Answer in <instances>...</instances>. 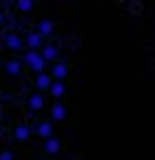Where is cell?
<instances>
[{
	"label": "cell",
	"mask_w": 155,
	"mask_h": 160,
	"mask_svg": "<svg viewBox=\"0 0 155 160\" xmlns=\"http://www.w3.org/2000/svg\"><path fill=\"white\" fill-rule=\"evenodd\" d=\"M37 32L44 37V40H47V37L54 32V22H52V20H39V22H37Z\"/></svg>",
	"instance_id": "9c48e42d"
},
{
	"label": "cell",
	"mask_w": 155,
	"mask_h": 160,
	"mask_svg": "<svg viewBox=\"0 0 155 160\" xmlns=\"http://www.w3.org/2000/svg\"><path fill=\"white\" fill-rule=\"evenodd\" d=\"M49 94H52V96L59 101L64 94H67V86H64V81H52V86H49Z\"/></svg>",
	"instance_id": "7c38bea8"
},
{
	"label": "cell",
	"mask_w": 155,
	"mask_h": 160,
	"mask_svg": "<svg viewBox=\"0 0 155 160\" xmlns=\"http://www.w3.org/2000/svg\"><path fill=\"white\" fill-rule=\"evenodd\" d=\"M35 133H37L39 138H52L54 136V121H42L35 126Z\"/></svg>",
	"instance_id": "8992f818"
},
{
	"label": "cell",
	"mask_w": 155,
	"mask_h": 160,
	"mask_svg": "<svg viewBox=\"0 0 155 160\" xmlns=\"http://www.w3.org/2000/svg\"><path fill=\"white\" fill-rule=\"evenodd\" d=\"M27 106H30V111H39V108H44V96L42 94H32L30 96V101H27Z\"/></svg>",
	"instance_id": "8fae6325"
},
{
	"label": "cell",
	"mask_w": 155,
	"mask_h": 160,
	"mask_svg": "<svg viewBox=\"0 0 155 160\" xmlns=\"http://www.w3.org/2000/svg\"><path fill=\"white\" fill-rule=\"evenodd\" d=\"M59 148H62V143H59L54 136H52V138H44V150H47L49 155H57V153H59Z\"/></svg>",
	"instance_id": "4fadbf2b"
},
{
	"label": "cell",
	"mask_w": 155,
	"mask_h": 160,
	"mask_svg": "<svg viewBox=\"0 0 155 160\" xmlns=\"http://www.w3.org/2000/svg\"><path fill=\"white\" fill-rule=\"evenodd\" d=\"M39 52H42V57H44L47 64H54V62L59 59V44H54V42H47Z\"/></svg>",
	"instance_id": "277c9868"
},
{
	"label": "cell",
	"mask_w": 155,
	"mask_h": 160,
	"mask_svg": "<svg viewBox=\"0 0 155 160\" xmlns=\"http://www.w3.org/2000/svg\"><path fill=\"white\" fill-rule=\"evenodd\" d=\"M52 79L54 81H64L67 79V74H69V67H67V62H62V59H57L54 64H52Z\"/></svg>",
	"instance_id": "5b68a950"
},
{
	"label": "cell",
	"mask_w": 155,
	"mask_h": 160,
	"mask_svg": "<svg viewBox=\"0 0 155 160\" xmlns=\"http://www.w3.org/2000/svg\"><path fill=\"white\" fill-rule=\"evenodd\" d=\"M35 8V0H18V10L20 12H30Z\"/></svg>",
	"instance_id": "9a60e30c"
},
{
	"label": "cell",
	"mask_w": 155,
	"mask_h": 160,
	"mask_svg": "<svg viewBox=\"0 0 155 160\" xmlns=\"http://www.w3.org/2000/svg\"><path fill=\"white\" fill-rule=\"evenodd\" d=\"M2 25H5V15L0 12V27H2Z\"/></svg>",
	"instance_id": "e0dca14e"
},
{
	"label": "cell",
	"mask_w": 155,
	"mask_h": 160,
	"mask_svg": "<svg viewBox=\"0 0 155 160\" xmlns=\"http://www.w3.org/2000/svg\"><path fill=\"white\" fill-rule=\"evenodd\" d=\"M5 72L10 74V77H20L22 74V59H10V62H5Z\"/></svg>",
	"instance_id": "ba28073f"
},
{
	"label": "cell",
	"mask_w": 155,
	"mask_h": 160,
	"mask_svg": "<svg viewBox=\"0 0 155 160\" xmlns=\"http://www.w3.org/2000/svg\"><path fill=\"white\" fill-rule=\"evenodd\" d=\"M0 67H5V62H2V57H0Z\"/></svg>",
	"instance_id": "ac0fdd59"
},
{
	"label": "cell",
	"mask_w": 155,
	"mask_h": 160,
	"mask_svg": "<svg viewBox=\"0 0 155 160\" xmlns=\"http://www.w3.org/2000/svg\"><path fill=\"white\" fill-rule=\"evenodd\" d=\"M52 74H47V72H42V74H37V79H35V86H37V91L42 94V91H49V86H52Z\"/></svg>",
	"instance_id": "52a82bcc"
},
{
	"label": "cell",
	"mask_w": 155,
	"mask_h": 160,
	"mask_svg": "<svg viewBox=\"0 0 155 160\" xmlns=\"http://www.w3.org/2000/svg\"><path fill=\"white\" fill-rule=\"evenodd\" d=\"M49 113H52V121H64V118H67V108H64L59 101L49 108Z\"/></svg>",
	"instance_id": "5bb4252c"
},
{
	"label": "cell",
	"mask_w": 155,
	"mask_h": 160,
	"mask_svg": "<svg viewBox=\"0 0 155 160\" xmlns=\"http://www.w3.org/2000/svg\"><path fill=\"white\" fill-rule=\"evenodd\" d=\"M20 59H22V64H27L35 74H42L44 67H47V62H44V57H42V52H37V49H25Z\"/></svg>",
	"instance_id": "6da1fadb"
},
{
	"label": "cell",
	"mask_w": 155,
	"mask_h": 160,
	"mask_svg": "<svg viewBox=\"0 0 155 160\" xmlns=\"http://www.w3.org/2000/svg\"><path fill=\"white\" fill-rule=\"evenodd\" d=\"M2 44H5L8 49H12V52H22V49H27V47H25V37L18 35V32H8V35L2 37Z\"/></svg>",
	"instance_id": "7a4b0ae2"
},
{
	"label": "cell",
	"mask_w": 155,
	"mask_h": 160,
	"mask_svg": "<svg viewBox=\"0 0 155 160\" xmlns=\"http://www.w3.org/2000/svg\"><path fill=\"white\" fill-rule=\"evenodd\" d=\"M0 160H15L12 150H2V153H0Z\"/></svg>",
	"instance_id": "2e32d148"
},
{
	"label": "cell",
	"mask_w": 155,
	"mask_h": 160,
	"mask_svg": "<svg viewBox=\"0 0 155 160\" xmlns=\"http://www.w3.org/2000/svg\"><path fill=\"white\" fill-rule=\"evenodd\" d=\"M44 44H47V40L39 35L37 30H35V32H30V35H25V47H27V49H37V52H39Z\"/></svg>",
	"instance_id": "3957f363"
},
{
	"label": "cell",
	"mask_w": 155,
	"mask_h": 160,
	"mask_svg": "<svg viewBox=\"0 0 155 160\" xmlns=\"http://www.w3.org/2000/svg\"><path fill=\"white\" fill-rule=\"evenodd\" d=\"M30 136H32V128H30V126H25V123H22V126H18V128H15V138H18L20 143H27V140H30Z\"/></svg>",
	"instance_id": "30bf717a"
}]
</instances>
